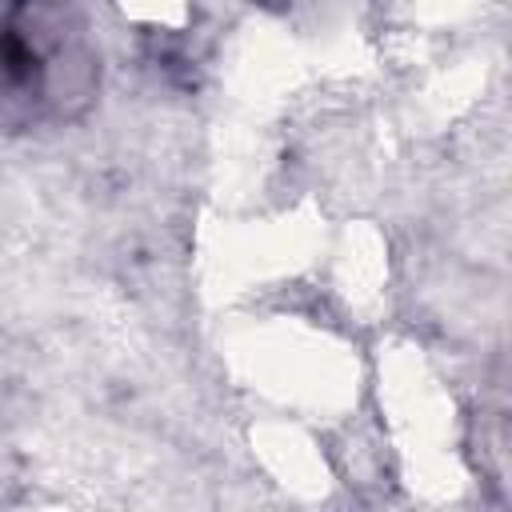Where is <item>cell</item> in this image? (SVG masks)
I'll return each mask as SVG.
<instances>
[{
  "mask_svg": "<svg viewBox=\"0 0 512 512\" xmlns=\"http://www.w3.org/2000/svg\"><path fill=\"white\" fill-rule=\"evenodd\" d=\"M44 12L8 8L0 12V120L24 124L40 112L68 116L92 92L96 64L64 32L40 28Z\"/></svg>",
  "mask_w": 512,
  "mask_h": 512,
  "instance_id": "6da1fadb",
  "label": "cell"
}]
</instances>
